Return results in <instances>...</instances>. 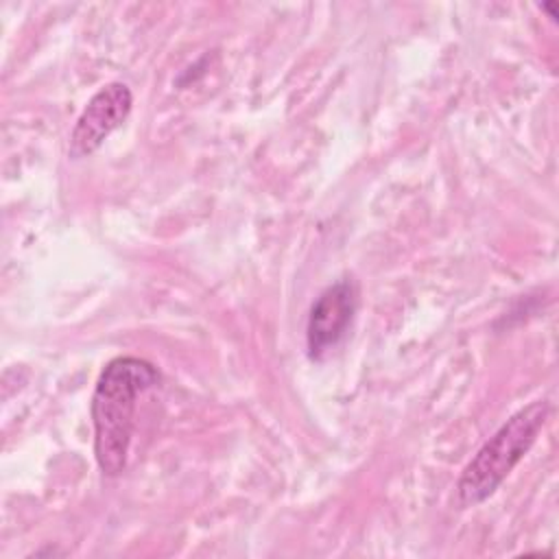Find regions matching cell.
I'll return each instance as SVG.
<instances>
[{"mask_svg": "<svg viewBox=\"0 0 559 559\" xmlns=\"http://www.w3.org/2000/svg\"><path fill=\"white\" fill-rule=\"evenodd\" d=\"M159 384V371L144 358L118 356L105 365L92 395L94 456L103 474L127 467L138 397Z\"/></svg>", "mask_w": 559, "mask_h": 559, "instance_id": "1", "label": "cell"}, {"mask_svg": "<svg viewBox=\"0 0 559 559\" xmlns=\"http://www.w3.org/2000/svg\"><path fill=\"white\" fill-rule=\"evenodd\" d=\"M548 402L537 400L511 415L474 454L456 483L459 507L485 502L531 450L548 419Z\"/></svg>", "mask_w": 559, "mask_h": 559, "instance_id": "2", "label": "cell"}, {"mask_svg": "<svg viewBox=\"0 0 559 559\" xmlns=\"http://www.w3.org/2000/svg\"><path fill=\"white\" fill-rule=\"evenodd\" d=\"M356 306L358 290L352 280L334 282L317 297L306 325V347L312 360H321L345 338Z\"/></svg>", "mask_w": 559, "mask_h": 559, "instance_id": "3", "label": "cell"}, {"mask_svg": "<svg viewBox=\"0 0 559 559\" xmlns=\"http://www.w3.org/2000/svg\"><path fill=\"white\" fill-rule=\"evenodd\" d=\"M131 105L133 96L124 83L114 81L100 87L76 118L70 133V155L79 159L94 153L127 120Z\"/></svg>", "mask_w": 559, "mask_h": 559, "instance_id": "4", "label": "cell"}]
</instances>
